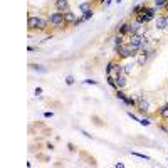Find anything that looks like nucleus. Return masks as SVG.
Wrapping results in <instances>:
<instances>
[{
  "label": "nucleus",
  "mask_w": 168,
  "mask_h": 168,
  "mask_svg": "<svg viewBox=\"0 0 168 168\" xmlns=\"http://www.w3.org/2000/svg\"><path fill=\"white\" fill-rule=\"evenodd\" d=\"M155 24H156L158 30H166L168 29V20H166L165 15H158V17L155 18Z\"/></svg>",
  "instance_id": "nucleus-8"
},
{
  "label": "nucleus",
  "mask_w": 168,
  "mask_h": 168,
  "mask_svg": "<svg viewBox=\"0 0 168 168\" xmlns=\"http://www.w3.org/2000/svg\"><path fill=\"white\" fill-rule=\"evenodd\" d=\"M89 2H92V4H98L99 0H89Z\"/></svg>",
  "instance_id": "nucleus-33"
},
{
  "label": "nucleus",
  "mask_w": 168,
  "mask_h": 168,
  "mask_svg": "<svg viewBox=\"0 0 168 168\" xmlns=\"http://www.w3.org/2000/svg\"><path fill=\"white\" fill-rule=\"evenodd\" d=\"M146 8H148V4H146V2H139L138 5H135V7H133V10H131V15H139V14H145L146 12Z\"/></svg>",
  "instance_id": "nucleus-11"
},
{
  "label": "nucleus",
  "mask_w": 168,
  "mask_h": 168,
  "mask_svg": "<svg viewBox=\"0 0 168 168\" xmlns=\"http://www.w3.org/2000/svg\"><path fill=\"white\" fill-rule=\"evenodd\" d=\"M30 69L37 71V72H40V74H45V72H47V69H45L44 66H40V64H30Z\"/></svg>",
  "instance_id": "nucleus-16"
},
{
  "label": "nucleus",
  "mask_w": 168,
  "mask_h": 168,
  "mask_svg": "<svg viewBox=\"0 0 168 168\" xmlns=\"http://www.w3.org/2000/svg\"><path fill=\"white\" fill-rule=\"evenodd\" d=\"M114 51H116L118 54V59H121V61H124V59H131V57H136L138 55V49L131 47V45L128 44V42H124V44L118 45V47H114Z\"/></svg>",
  "instance_id": "nucleus-2"
},
{
  "label": "nucleus",
  "mask_w": 168,
  "mask_h": 168,
  "mask_svg": "<svg viewBox=\"0 0 168 168\" xmlns=\"http://www.w3.org/2000/svg\"><path fill=\"white\" fill-rule=\"evenodd\" d=\"M166 161H168V158H166Z\"/></svg>",
  "instance_id": "nucleus-36"
},
{
  "label": "nucleus",
  "mask_w": 168,
  "mask_h": 168,
  "mask_svg": "<svg viewBox=\"0 0 168 168\" xmlns=\"http://www.w3.org/2000/svg\"><path fill=\"white\" fill-rule=\"evenodd\" d=\"M128 116H129V118H131V119H135V121H138V123H139V119H141V118H138V116H136V114H135V113H131V111H128Z\"/></svg>",
  "instance_id": "nucleus-25"
},
{
  "label": "nucleus",
  "mask_w": 168,
  "mask_h": 168,
  "mask_svg": "<svg viewBox=\"0 0 168 168\" xmlns=\"http://www.w3.org/2000/svg\"><path fill=\"white\" fill-rule=\"evenodd\" d=\"M91 8H92V2H89V0H86V2H82V4L79 5V12H81V14L91 10Z\"/></svg>",
  "instance_id": "nucleus-15"
},
{
  "label": "nucleus",
  "mask_w": 168,
  "mask_h": 168,
  "mask_svg": "<svg viewBox=\"0 0 168 168\" xmlns=\"http://www.w3.org/2000/svg\"><path fill=\"white\" fill-rule=\"evenodd\" d=\"M98 4H101V5H104V4H106V0H99Z\"/></svg>",
  "instance_id": "nucleus-32"
},
{
  "label": "nucleus",
  "mask_w": 168,
  "mask_h": 168,
  "mask_svg": "<svg viewBox=\"0 0 168 168\" xmlns=\"http://www.w3.org/2000/svg\"><path fill=\"white\" fill-rule=\"evenodd\" d=\"M158 116H160L163 121H168V102H166V104H163V106L158 109Z\"/></svg>",
  "instance_id": "nucleus-14"
},
{
  "label": "nucleus",
  "mask_w": 168,
  "mask_h": 168,
  "mask_svg": "<svg viewBox=\"0 0 168 168\" xmlns=\"http://www.w3.org/2000/svg\"><path fill=\"white\" fill-rule=\"evenodd\" d=\"M54 7H55V10H59V12H69L71 10L69 0H54Z\"/></svg>",
  "instance_id": "nucleus-6"
},
{
  "label": "nucleus",
  "mask_w": 168,
  "mask_h": 168,
  "mask_svg": "<svg viewBox=\"0 0 168 168\" xmlns=\"http://www.w3.org/2000/svg\"><path fill=\"white\" fill-rule=\"evenodd\" d=\"M67 146H69V150H71V151H76V146H74L72 143H67Z\"/></svg>",
  "instance_id": "nucleus-30"
},
{
  "label": "nucleus",
  "mask_w": 168,
  "mask_h": 168,
  "mask_svg": "<svg viewBox=\"0 0 168 168\" xmlns=\"http://www.w3.org/2000/svg\"><path fill=\"white\" fill-rule=\"evenodd\" d=\"M131 155H133V156L141 158V160H146V161H150V160H151V158L148 156V155H145V153H138V151H131Z\"/></svg>",
  "instance_id": "nucleus-21"
},
{
  "label": "nucleus",
  "mask_w": 168,
  "mask_h": 168,
  "mask_svg": "<svg viewBox=\"0 0 168 168\" xmlns=\"http://www.w3.org/2000/svg\"><path fill=\"white\" fill-rule=\"evenodd\" d=\"M116 79V86H118V89H124L126 88V84H128V74H119V76H116L114 77Z\"/></svg>",
  "instance_id": "nucleus-10"
},
{
  "label": "nucleus",
  "mask_w": 168,
  "mask_h": 168,
  "mask_svg": "<svg viewBox=\"0 0 168 168\" xmlns=\"http://www.w3.org/2000/svg\"><path fill=\"white\" fill-rule=\"evenodd\" d=\"M52 116H54L52 111H45V113H44V118H52Z\"/></svg>",
  "instance_id": "nucleus-27"
},
{
  "label": "nucleus",
  "mask_w": 168,
  "mask_h": 168,
  "mask_svg": "<svg viewBox=\"0 0 168 168\" xmlns=\"http://www.w3.org/2000/svg\"><path fill=\"white\" fill-rule=\"evenodd\" d=\"M64 18H66V24H67V25H72V24L77 20V15L74 14L72 10H69V12H64Z\"/></svg>",
  "instance_id": "nucleus-12"
},
{
  "label": "nucleus",
  "mask_w": 168,
  "mask_h": 168,
  "mask_svg": "<svg viewBox=\"0 0 168 168\" xmlns=\"http://www.w3.org/2000/svg\"><path fill=\"white\" fill-rule=\"evenodd\" d=\"M37 18H39V15H29V18H27V27H29L30 32H32V30H35Z\"/></svg>",
  "instance_id": "nucleus-13"
},
{
  "label": "nucleus",
  "mask_w": 168,
  "mask_h": 168,
  "mask_svg": "<svg viewBox=\"0 0 168 168\" xmlns=\"http://www.w3.org/2000/svg\"><path fill=\"white\" fill-rule=\"evenodd\" d=\"M114 2H116V4H121V0H114Z\"/></svg>",
  "instance_id": "nucleus-34"
},
{
  "label": "nucleus",
  "mask_w": 168,
  "mask_h": 168,
  "mask_svg": "<svg viewBox=\"0 0 168 168\" xmlns=\"http://www.w3.org/2000/svg\"><path fill=\"white\" fill-rule=\"evenodd\" d=\"M129 27H131V22H121L116 29V34H121V35H129Z\"/></svg>",
  "instance_id": "nucleus-9"
},
{
  "label": "nucleus",
  "mask_w": 168,
  "mask_h": 168,
  "mask_svg": "<svg viewBox=\"0 0 168 168\" xmlns=\"http://www.w3.org/2000/svg\"><path fill=\"white\" fill-rule=\"evenodd\" d=\"M165 17H166V20H168V14H165Z\"/></svg>",
  "instance_id": "nucleus-35"
},
{
  "label": "nucleus",
  "mask_w": 168,
  "mask_h": 168,
  "mask_svg": "<svg viewBox=\"0 0 168 168\" xmlns=\"http://www.w3.org/2000/svg\"><path fill=\"white\" fill-rule=\"evenodd\" d=\"M123 37L124 35H121V34H116V35L113 37V42H114V47H118V45H121V44H124L123 42Z\"/></svg>",
  "instance_id": "nucleus-17"
},
{
  "label": "nucleus",
  "mask_w": 168,
  "mask_h": 168,
  "mask_svg": "<svg viewBox=\"0 0 168 168\" xmlns=\"http://www.w3.org/2000/svg\"><path fill=\"white\" fill-rule=\"evenodd\" d=\"M82 82L84 84H92V86H99V81H94V79H84Z\"/></svg>",
  "instance_id": "nucleus-23"
},
{
  "label": "nucleus",
  "mask_w": 168,
  "mask_h": 168,
  "mask_svg": "<svg viewBox=\"0 0 168 168\" xmlns=\"http://www.w3.org/2000/svg\"><path fill=\"white\" fill-rule=\"evenodd\" d=\"M74 82H76L74 76H71V74H69V76H66V84H67V86H72Z\"/></svg>",
  "instance_id": "nucleus-22"
},
{
  "label": "nucleus",
  "mask_w": 168,
  "mask_h": 168,
  "mask_svg": "<svg viewBox=\"0 0 168 168\" xmlns=\"http://www.w3.org/2000/svg\"><path fill=\"white\" fill-rule=\"evenodd\" d=\"M47 18H49V24L54 30H61L64 27H67L66 24V18H64V12H59V10H54L51 14H47Z\"/></svg>",
  "instance_id": "nucleus-1"
},
{
  "label": "nucleus",
  "mask_w": 168,
  "mask_h": 168,
  "mask_svg": "<svg viewBox=\"0 0 168 168\" xmlns=\"http://www.w3.org/2000/svg\"><path fill=\"white\" fill-rule=\"evenodd\" d=\"M49 25H51V24H49V18H47V17H45V18L39 17V18H37L35 30H37V32H45V30L49 29Z\"/></svg>",
  "instance_id": "nucleus-7"
},
{
  "label": "nucleus",
  "mask_w": 168,
  "mask_h": 168,
  "mask_svg": "<svg viewBox=\"0 0 168 168\" xmlns=\"http://www.w3.org/2000/svg\"><path fill=\"white\" fill-rule=\"evenodd\" d=\"M82 22H84V20H82V17H77V20L72 24V27H77V25H81V24H82Z\"/></svg>",
  "instance_id": "nucleus-26"
},
{
  "label": "nucleus",
  "mask_w": 168,
  "mask_h": 168,
  "mask_svg": "<svg viewBox=\"0 0 168 168\" xmlns=\"http://www.w3.org/2000/svg\"><path fill=\"white\" fill-rule=\"evenodd\" d=\"M136 108H138V111L143 114V113H146V111H148V108H150V102L146 101L143 96H138V98H136Z\"/></svg>",
  "instance_id": "nucleus-5"
},
{
  "label": "nucleus",
  "mask_w": 168,
  "mask_h": 168,
  "mask_svg": "<svg viewBox=\"0 0 168 168\" xmlns=\"http://www.w3.org/2000/svg\"><path fill=\"white\" fill-rule=\"evenodd\" d=\"M27 51H29V52H34V51H35V47H34V45H29V47H27Z\"/></svg>",
  "instance_id": "nucleus-31"
},
{
  "label": "nucleus",
  "mask_w": 168,
  "mask_h": 168,
  "mask_svg": "<svg viewBox=\"0 0 168 168\" xmlns=\"http://www.w3.org/2000/svg\"><path fill=\"white\" fill-rule=\"evenodd\" d=\"M124 69H123V64H121L119 61H109L106 66V76H119V74H123Z\"/></svg>",
  "instance_id": "nucleus-3"
},
{
  "label": "nucleus",
  "mask_w": 168,
  "mask_h": 168,
  "mask_svg": "<svg viewBox=\"0 0 168 168\" xmlns=\"http://www.w3.org/2000/svg\"><path fill=\"white\" fill-rule=\"evenodd\" d=\"M166 2H168V0H153V7H156V8H163L165 5H166Z\"/></svg>",
  "instance_id": "nucleus-20"
},
{
  "label": "nucleus",
  "mask_w": 168,
  "mask_h": 168,
  "mask_svg": "<svg viewBox=\"0 0 168 168\" xmlns=\"http://www.w3.org/2000/svg\"><path fill=\"white\" fill-rule=\"evenodd\" d=\"M128 44L131 45V47L135 49H141V45L145 44V37L143 35H138V34H131V35H128Z\"/></svg>",
  "instance_id": "nucleus-4"
},
{
  "label": "nucleus",
  "mask_w": 168,
  "mask_h": 168,
  "mask_svg": "<svg viewBox=\"0 0 168 168\" xmlns=\"http://www.w3.org/2000/svg\"><path fill=\"white\" fill-rule=\"evenodd\" d=\"M139 124H143V126H150L151 121L148 119V118H141V119H139Z\"/></svg>",
  "instance_id": "nucleus-24"
},
{
  "label": "nucleus",
  "mask_w": 168,
  "mask_h": 168,
  "mask_svg": "<svg viewBox=\"0 0 168 168\" xmlns=\"http://www.w3.org/2000/svg\"><path fill=\"white\" fill-rule=\"evenodd\" d=\"M114 166H116V168H124V163H123V161H116Z\"/></svg>",
  "instance_id": "nucleus-28"
},
{
  "label": "nucleus",
  "mask_w": 168,
  "mask_h": 168,
  "mask_svg": "<svg viewBox=\"0 0 168 168\" xmlns=\"http://www.w3.org/2000/svg\"><path fill=\"white\" fill-rule=\"evenodd\" d=\"M92 14H94V10L91 8V10L84 12V14L81 15V17H82V20H84V22H88V20H91V18H92Z\"/></svg>",
  "instance_id": "nucleus-19"
},
{
  "label": "nucleus",
  "mask_w": 168,
  "mask_h": 168,
  "mask_svg": "<svg viewBox=\"0 0 168 168\" xmlns=\"http://www.w3.org/2000/svg\"><path fill=\"white\" fill-rule=\"evenodd\" d=\"M106 81H108V84H109L111 88L116 91L118 89V86H116V79H114V76H106Z\"/></svg>",
  "instance_id": "nucleus-18"
},
{
  "label": "nucleus",
  "mask_w": 168,
  "mask_h": 168,
  "mask_svg": "<svg viewBox=\"0 0 168 168\" xmlns=\"http://www.w3.org/2000/svg\"><path fill=\"white\" fill-rule=\"evenodd\" d=\"M34 92H35V96H40V94H42V88H35V91H34Z\"/></svg>",
  "instance_id": "nucleus-29"
}]
</instances>
